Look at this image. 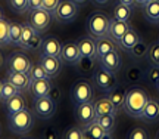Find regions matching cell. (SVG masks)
Here are the masks:
<instances>
[{
	"instance_id": "6da1fadb",
	"label": "cell",
	"mask_w": 159,
	"mask_h": 139,
	"mask_svg": "<svg viewBox=\"0 0 159 139\" xmlns=\"http://www.w3.org/2000/svg\"><path fill=\"white\" fill-rule=\"evenodd\" d=\"M149 96L146 90L139 86H133L125 92V102H124V111L130 117L134 118H142L144 107L148 104Z\"/></svg>"
},
{
	"instance_id": "7a4b0ae2",
	"label": "cell",
	"mask_w": 159,
	"mask_h": 139,
	"mask_svg": "<svg viewBox=\"0 0 159 139\" xmlns=\"http://www.w3.org/2000/svg\"><path fill=\"white\" fill-rule=\"evenodd\" d=\"M111 19L108 13L102 11H94L91 12L89 18H87V31L91 37L94 39H102L109 36V25H111Z\"/></svg>"
},
{
	"instance_id": "3957f363",
	"label": "cell",
	"mask_w": 159,
	"mask_h": 139,
	"mask_svg": "<svg viewBox=\"0 0 159 139\" xmlns=\"http://www.w3.org/2000/svg\"><path fill=\"white\" fill-rule=\"evenodd\" d=\"M34 126V117L28 108L9 114V129L13 133L18 135H27Z\"/></svg>"
},
{
	"instance_id": "277c9868",
	"label": "cell",
	"mask_w": 159,
	"mask_h": 139,
	"mask_svg": "<svg viewBox=\"0 0 159 139\" xmlns=\"http://www.w3.org/2000/svg\"><path fill=\"white\" fill-rule=\"evenodd\" d=\"M80 12V5H77L74 0H61L57 9L53 13V19L59 24L74 22Z\"/></svg>"
},
{
	"instance_id": "5b68a950",
	"label": "cell",
	"mask_w": 159,
	"mask_h": 139,
	"mask_svg": "<svg viewBox=\"0 0 159 139\" xmlns=\"http://www.w3.org/2000/svg\"><path fill=\"white\" fill-rule=\"evenodd\" d=\"M33 28L37 33H46L47 28L50 27L52 21H53V15L50 12H47L46 9L40 7V9H34V11H28V19H27Z\"/></svg>"
},
{
	"instance_id": "8992f818",
	"label": "cell",
	"mask_w": 159,
	"mask_h": 139,
	"mask_svg": "<svg viewBox=\"0 0 159 139\" xmlns=\"http://www.w3.org/2000/svg\"><path fill=\"white\" fill-rule=\"evenodd\" d=\"M93 95H94L93 84L87 80H80L71 87V101L74 102V105L90 102L93 99Z\"/></svg>"
},
{
	"instance_id": "52a82bcc",
	"label": "cell",
	"mask_w": 159,
	"mask_h": 139,
	"mask_svg": "<svg viewBox=\"0 0 159 139\" xmlns=\"http://www.w3.org/2000/svg\"><path fill=\"white\" fill-rule=\"evenodd\" d=\"M93 81L100 90H105V92H109L111 89L116 87V84H118V79L115 77V73L106 70L102 65L94 68V71H93Z\"/></svg>"
},
{
	"instance_id": "ba28073f",
	"label": "cell",
	"mask_w": 159,
	"mask_h": 139,
	"mask_svg": "<svg viewBox=\"0 0 159 139\" xmlns=\"http://www.w3.org/2000/svg\"><path fill=\"white\" fill-rule=\"evenodd\" d=\"M56 111V102L50 96H43V98L34 99V113L39 118L47 120L55 116Z\"/></svg>"
},
{
	"instance_id": "9c48e42d",
	"label": "cell",
	"mask_w": 159,
	"mask_h": 139,
	"mask_svg": "<svg viewBox=\"0 0 159 139\" xmlns=\"http://www.w3.org/2000/svg\"><path fill=\"white\" fill-rule=\"evenodd\" d=\"M75 117H77L78 123L83 127L91 124L93 122H96L97 113H96V108H94V102L90 101V102L75 105Z\"/></svg>"
},
{
	"instance_id": "30bf717a",
	"label": "cell",
	"mask_w": 159,
	"mask_h": 139,
	"mask_svg": "<svg viewBox=\"0 0 159 139\" xmlns=\"http://www.w3.org/2000/svg\"><path fill=\"white\" fill-rule=\"evenodd\" d=\"M6 67L7 71H22L28 73L31 68V61L27 58V55L21 52H12L6 59Z\"/></svg>"
},
{
	"instance_id": "8fae6325",
	"label": "cell",
	"mask_w": 159,
	"mask_h": 139,
	"mask_svg": "<svg viewBox=\"0 0 159 139\" xmlns=\"http://www.w3.org/2000/svg\"><path fill=\"white\" fill-rule=\"evenodd\" d=\"M6 80H9L16 87L19 92L24 90H30L31 86V75L30 73H22V71H7V77Z\"/></svg>"
},
{
	"instance_id": "7c38bea8",
	"label": "cell",
	"mask_w": 159,
	"mask_h": 139,
	"mask_svg": "<svg viewBox=\"0 0 159 139\" xmlns=\"http://www.w3.org/2000/svg\"><path fill=\"white\" fill-rule=\"evenodd\" d=\"M62 50V41L55 36H47L43 37L41 46H40V53L41 55H50V56H61Z\"/></svg>"
},
{
	"instance_id": "4fadbf2b",
	"label": "cell",
	"mask_w": 159,
	"mask_h": 139,
	"mask_svg": "<svg viewBox=\"0 0 159 139\" xmlns=\"http://www.w3.org/2000/svg\"><path fill=\"white\" fill-rule=\"evenodd\" d=\"M52 79H37V80H31V86H30V92L33 95V98H43V96H49V92L52 90Z\"/></svg>"
},
{
	"instance_id": "5bb4252c",
	"label": "cell",
	"mask_w": 159,
	"mask_h": 139,
	"mask_svg": "<svg viewBox=\"0 0 159 139\" xmlns=\"http://www.w3.org/2000/svg\"><path fill=\"white\" fill-rule=\"evenodd\" d=\"M81 53H80L78 45L77 40L75 41H65L62 45V50H61V58L63 62H68V64H75L80 59Z\"/></svg>"
},
{
	"instance_id": "9a60e30c",
	"label": "cell",
	"mask_w": 159,
	"mask_h": 139,
	"mask_svg": "<svg viewBox=\"0 0 159 139\" xmlns=\"http://www.w3.org/2000/svg\"><path fill=\"white\" fill-rule=\"evenodd\" d=\"M100 61V65L105 67L106 70L112 71V73H118L121 67H122V59H121V55H119L118 49H115L112 52L106 53L103 58L99 59Z\"/></svg>"
},
{
	"instance_id": "2e32d148",
	"label": "cell",
	"mask_w": 159,
	"mask_h": 139,
	"mask_svg": "<svg viewBox=\"0 0 159 139\" xmlns=\"http://www.w3.org/2000/svg\"><path fill=\"white\" fill-rule=\"evenodd\" d=\"M40 64L43 65V68L47 71V74L50 77H55L62 68V58L61 56H50V55H41Z\"/></svg>"
},
{
	"instance_id": "e0dca14e",
	"label": "cell",
	"mask_w": 159,
	"mask_h": 139,
	"mask_svg": "<svg viewBox=\"0 0 159 139\" xmlns=\"http://www.w3.org/2000/svg\"><path fill=\"white\" fill-rule=\"evenodd\" d=\"M77 45H78L81 56L96 58V39L94 37H91V36H81L80 39H77Z\"/></svg>"
},
{
	"instance_id": "ac0fdd59",
	"label": "cell",
	"mask_w": 159,
	"mask_h": 139,
	"mask_svg": "<svg viewBox=\"0 0 159 139\" xmlns=\"http://www.w3.org/2000/svg\"><path fill=\"white\" fill-rule=\"evenodd\" d=\"M118 41L114 40L111 36L102 37V39H97L96 40V59L103 58L106 53L112 52L115 49H118Z\"/></svg>"
},
{
	"instance_id": "d6986e66",
	"label": "cell",
	"mask_w": 159,
	"mask_h": 139,
	"mask_svg": "<svg viewBox=\"0 0 159 139\" xmlns=\"http://www.w3.org/2000/svg\"><path fill=\"white\" fill-rule=\"evenodd\" d=\"M130 30V24L127 21H119L112 18L111 19V25H109V36L119 43V40L124 37V34Z\"/></svg>"
},
{
	"instance_id": "ffe728a7",
	"label": "cell",
	"mask_w": 159,
	"mask_h": 139,
	"mask_svg": "<svg viewBox=\"0 0 159 139\" xmlns=\"http://www.w3.org/2000/svg\"><path fill=\"white\" fill-rule=\"evenodd\" d=\"M94 108H96L97 116H100V114H112V116H116L118 114L116 107L112 104V101L109 99L108 95L97 99L96 102H94Z\"/></svg>"
},
{
	"instance_id": "44dd1931",
	"label": "cell",
	"mask_w": 159,
	"mask_h": 139,
	"mask_svg": "<svg viewBox=\"0 0 159 139\" xmlns=\"http://www.w3.org/2000/svg\"><path fill=\"white\" fill-rule=\"evenodd\" d=\"M142 118L149 120V122H158L159 120V99L149 98L148 104L144 107V111H143Z\"/></svg>"
},
{
	"instance_id": "7402d4cb",
	"label": "cell",
	"mask_w": 159,
	"mask_h": 139,
	"mask_svg": "<svg viewBox=\"0 0 159 139\" xmlns=\"http://www.w3.org/2000/svg\"><path fill=\"white\" fill-rule=\"evenodd\" d=\"M144 18L149 22L156 24L159 21V0H148L146 5L143 6Z\"/></svg>"
},
{
	"instance_id": "603a6c76",
	"label": "cell",
	"mask_w": 159,
	"mask_h": 139,
	"mask_svg": "<svg viewBox=\"0 0 159 139\" xmlns=\"http://www.w3.org/2000/svg\"><path fill=\"white\" fill-rule=\"evenodd\" d=\"M84 132H85V138H91V139H108V138H112V135H109L105 129L99 124V123L93 122L91 124L85 126L84 127Z\"/></svg>"
},
{
	"instance_id": "cb8c5ba5",
	"label": "cell",
	"mask_w": 159,
	"mask_h": 139,
	"mask_svg": "<svg viewBox=\"0 0 159 139\" xmlns=\"http://www.w3.org/2000/svg\"><path fill=\"white\" fill-rule=\"evenodd\" d=\"M5 107H6L7 114H13V113H18V111L27 108V102H25L24 96L21 95V92H19V93H16V95H13L11 99H7L5 102Z\"/></svg>"
},
{
	"instance_id": "d4e9b609",
	"label": "cell",
	"mask_w": 159,
	"mask_h": 139,
	"mask_svg": "<svg viewBox=\"0 0 159 139\" xmlns=\"http://www.w3.org/2000/svg\"><path fill=\"white\" fill-rule=\"evenodd\" d=\"M140 40H142V37L139 36V33H137L133 27H130V30H128L124 34V37L119 40V46H122L125 50H130V49H133Z\"/></svg>"
},
{
	"instance_id": "484cf974",
	"label": "cell",
	"mask_w": 159,
	"mask_h": 139,
	"mask_svg": "<svg viewBox=\"0 0 159 139\" xmlns=\"http://www.w3.org/2000/svg\"><path fill=\"white\" fill-rule=\"evenodd\" d=\"M96 58H90V56H80V59L75 62V68L80 74H90L96 68Z\"/></svg>"
},
{
	"instance_id": "4316f807",
	"label": "cell",
	"mask_w": 159,
	"mask_h": 139,
	"mask_svg": "<svg viewBox=\"0 0 159 139\" xmlns=\"http://www.w3.org/2000/svg\"><path fill=\"white\" fill-rule=\"evenodd\" d=\"M124 77L125 80L130 81V83H137V81L142 80L143 77H146V73L137 65H128L127 70H125Z\"/></svg>"
},
{
	"instance_id": "83f0119b",
	"label": "cell",
	"mask_w": 159,
	"mask_h": 139,
	"mask_svg": "<svg viewBox=\"0 0 159 139\" xmlns=\"http://www.w3.org/2000/svg\"><path fill=\"white\" fill-rule=\"evenodd\" d=\"M115 117L116 116H112V114H100L96 117V123H99L109 135H112L115 130V126H116Z\"/></svg>"
},
{
	"instance_id": "f1b7e54d",
	"label": "cell",
	"mask_w": 159,
	"mask_h": 139,
	"mask_svg": "<svg viewBox=\"0 0 159 139\" xmlns=\"http://www.w3.org/2000/svg\"><path fill=\"white\" fill-rule=\"evenodd\" d=\"M109 99L112 101V104L116 107V110H124V102H125V92L119 87H114L108 92Z\"/></svg>"
},
{
	"instance_id": "f546056e",
	"label": "cell",
	"mask_w": 159,
	"mask_h": 139,
	"mask_svg": "<svg viewBox=\"0 0 159 139\" xmlns=\"http://www.w3.org/2000/svg\"><path fill=\"white\" fill-rule=\"evenodd\" d=\"M133 15V7L127 5H122V3H116L114 7V18L115 19H119V21H127L131 18Z\"/></svg>"
},
{
	"instance_id": "4dcf8cb0",
	"label": "cell",
	"mask_w": 159,
	"mask_h": 139,
	"mask_svg": "<svg viewBox=\"0 0 159 139\" xmlns=\"http://www.w3.org/2000/svg\"><path fill=\"white\" fill-rule=\"evenodd\" d=\"M130 52V56L133 59H136V61H142V59L148 58V52H149V46L144 43L143 40H140L139 43H137L136 46L133 47V49H130L128 50Z\"/></svg>"
},
{
	"instance_id": "1f68e13d",
	"label": "cell",
	"mask_w": 159,
	"mask_h": 139,
	"mask_svg": "<svg viewBox=\"0 0 159 139\" xmlns=\"http://www.w3.org/2000/svg\"><path fill=\"white\" fill-rule=\"evenodd\" d=\"M35 33V30L33 28V25L27 21V22L22 24V33H21V39H19V43L18 46L22 47V49H27V45H28L30 39L33 37V34Z\"/></svg>"
},
{
	"instance_id": "d6a6232c",
	"label": "cell",
	"mask_w": 159,
	"mask_h": 139,
	"mask_svg": "<svg viewBox=\"0 0 159 139\" xmlns=\"http://www.w3.org/2000/svg\"><path fill=\"white\" fill-rule=\"evenodd\" d=\"M19 93L16 87L12 84L9 80H5L3 81V84H2V90H0V101L2 102H6L7 99H11L13 95H16Z\"/></svg>"
},
{
	"instance_id": "836d02e7",
	"label": "cell",
	"mask_w": 159,
	"mask_h": 139,
	"mask_svg": "<svg viewBox=\"0 0 159 139\" xmlns=\"http://www.w3.org/2000/svg\"><path fill=\"white\" fill-rule=\"evenodd\" d=\"M9 21L5 17L0 18V47H5L11 45L9 40Z\"/></svg>"
},
{
	"instance_id": "e575fe53",
	"label": "cell",
	"mask_w": 159,
	"mask_h": 139,
	"mask_svg": "<svg viewBox=\"0 0 159 139\" xmlns=\"http://www.w3.org/2000/svg\"><path fill=\"white\" fill-rule=\"evenodd\" d=\"M21 33H22V24L19 22L9 24V40H11V45L18 46L19 39H21Z\"/></svg>"
},
{
	"instance_id": "d590c367",
	"label": "cell",
	"mask_w": 159,
	"mask_h": 139,
	"mask_svg": "<svg viewBox=\"0 0 159 139\" xmlns=\"http://www.w3.org/2000/svg\"><path fill=\"white\" fill-rule=\"evenodd\" d=\"M63 139H85L84 127H78V126H71L62 133Z\"/></svg>"
},
{
	"instance_id": "8d00e7d4",
	"label": "cell",
	"mask_w": 159,
	"mask_h": 139,
	"mask_svg": "<svg viewBox=\"0 0 159 139\" xmlns=\"http://www.w3.org/2000/svg\"><path fill=\"white\" fill-rule=\"evenodd\" d=\"M28 73H30V75H31V80H37V79H52L40 62L31 65V68H30Z\"/></svg>"
},
{
	"instance_id": "74e56055",
	"label": "cell",
	"mask_w": 159,
	"mask_h": 139,
	"mask_svg": "<svg viewBox=\"0 0 159 139\" xmlns=\"http://www.w3.org/2000/svg\"><path fill=\"white\" fill-rule=\"evenodd\" d=\"M146 80L152 86H159V65H150L146 70Z\"/></svg>"
},
{
	"instance_id": "f35d334b",
	"label": "cell",
	"mask_w": 159,
	"mask_h": 139,
	"mask_svg": "<svg viewBox=\"0 0 159 139\" xmlns=\"http://www.w3.org/2000/svg\"><path fill=\"white\" fill-rule=\"evenodd\" d=\"M7 3L15 13H25L28 11V0H7Z\"/></svg>"
},
{
	"instance_id": "ab89813d",
	"label": "cell",
	"mask_w": 159,
	"mask_h": 139,
	"mask_svg": "<svg viewBox=\"0 0 159 139\" xmlns=\"http://www.w3.org/2000/svg\"><path fill=\"white\" fill-rule=\"evenodd\" d=\"M148 59L150 61V64L159 65V41H155L149 46Z\"/></svg>"
},
{
	"instance_id": "60d3db41",
	"label": "cell",
	"mask_w": 159,
	"mask_h": 139,
	"mask_svg": "<svg viewBox=\"0 0 159 139\" xmlns=\"http://www.w3.org/2000/svg\"><path fill=\"white\" fill-rule=\"evenodd\" d=\"M41 41H43V37H41V33H37L35 31L33 37L30 39L28 45H27V49L25 50H39L40 46H41Z\"/></svg>"
},
{
	"instance_id": "b9f144b4",
	"label": "cell",
	"mask_w": 159,
	"mask_h": 139,
	"mask_svg": "<svg viewBox=\"0 0 159 139\" xmlns=\"http://www.w3.org/2000/svg\"><path fill=\"white\" fill-rule=\"evenodd\" d=\"M128 138L130 139H146L148 138V132L143 127H134L128 132Z\"/></svg>"
},
{
	"instance_id": "7bdbcfd3",
	"label": "cell",
	"mask_w": 159,
	"mask_h": 139,
	"mask_svg": "<svg viewBox=\"0 0 159 139\" xmlns=\"http://www.w3.org/2000/svg\"><path fill=\"white\" fill-rule=\"evenodd\" d=\"M59 3H61V0H43V9H46L47 12H50L53 15L55 11L57 9Z\"/></svg>"
},
{
	"instance_id": "ee69618b",
	"label": "cell",
	"mask_w": 159,
	"mask_h": 139,
	"mask_svg": "<svg viewBox=\"0 0 159 139\" xmlns=\"http://www.w3.org/2000/svg\"><path fill=\"white\" fill-rule=\"evenodd\" d=\"M43 7V0H28V11Z\"/></svg>"
},
{
	"instance_id": "f6af8a7d",
	"label": "cell",
	"mask_w": 159,
	"mask_h": 139,
	"mask_svg": "<svg viewBox=\"0 0 159 139\" xmlns=\"http://www.w3.org/2000/svg\"><path fill=\"white\" fill-rule=\"evenodd\" d=\"M49 96H50L55 102H57V101L61 99V90H59L56 86H53V87H52V90L49 92Z\"/></svg>"
},
{
	"instance_id": "bcb514c9",
	"label": "cell",
	"mask_w": 159,
	"mask_h": 139,
	"mask_svg": "<svg viewBox=\"0 0 159 139\" xmlns=\"http://www.w3.org/2000/svg\"><path fill=\"white\" fill-rule=\"evenodd\" d=\"M57 136H61V135L57 133L55 129H47L44 133H43V138H49V139H55V138H57Z\"/></svg>"
},
{
	"instance_id": "7dc6e473",
	"label": "cell",
	"mask_w": 159,
	"mask_h": 139,
	"mask_svg": "<svg viewBox=\"0 0 159 139\" xmlns=\"http://www.w3.org/2000/svg\"><path fill=\"white\" fill-rule=\"evenodd\" d=\"M118 2H119V3H122V5L131 6V7H133L134 5H137V3H136V0H118Z\"/></svg>"
},
{
	"instance_id": "c3c4849f",
	"label": "cell",
	"mask_w": 159,
	"mask_h": 139,
	"mask_svg": "<svg viewBox=\"0 0 159 139\" xmlns=\"http://www.w3.org/2000/svg\"><path fill=\"white\" fill-rule=\"evenodd\" d=\"M91 2L97 6H105V5H108V3H111V0H91Z\"/></svg>"
},
{
	"instance_id": "681fc988",
	"label": "cell",
	"mask_w": 159,
	"mask_h": 139,
	"mask_svg": "<svg viewBox=\"0 0 159 139\" xmlns=\"http://www.w3.org/2000/svg\"><path fill=\"white\" fill-rule=\"evenodd\" d=\"M146 2H148V0H136V3H137L139 6H142V7L146 5Z\"/></svg>"
},
{
	"instance_id": "f907efd6",
	"label": "cell",
	"mask_w": 159,
	"mask_h": 139,
	"mask_svg": "<svg viewBox=\"0 0 159 139\" xmlns=\"http://www.w3.org/2000/svg\"><path fill=\"white\" fill-rule=\"evenodd\" d=\"M74 2H75V3H77V5H80V6H81V5H85V3H87L89 0H74Z\"/></svg>"
},
{
	"instance_id": "816d5d0a",
	"label": "cell",
	"mask_w": 159,
	"mask_h": 139,
	"mask_svg": "<svg viewBox=\"0 0 159 139\" xmlns=\"http://www.w3.org/2000/svg\"><path fill=\"white\" fill-rule=\"evenodd\" d=\"M2 65H3V56H2V52H0V68H2Z\"/></svg>"
},
{
	"instance_id": "f5cc1de1",
	"label": "cell",
	"mask_w": 159,
	"mask_h": 139,
	"mask_svg": "<svg viewBox=\"0 0 159 139\" xmlns=\"http://www.w3.org/2000/svg\"><path fill=\"white\" fill-rule=\"evenodd\" d=\"M0 18H3V11L0 9Z\"/></svg>"
},
{
	"instance_id": "db71d44e",
	"label": "cell",
	"mask_w": 159,
	"mask_h": 139,
	"mask_svg": "<svg viewBox=\"0 0 159 139\" xmlns=\"http://www.w3.org/2000/svg\"><path fill=\"white\" fill-rule=\"evenodd\" d=\"M2 84H3V81L0 80V90H2Z\"/></svg>"
},
{
	"instance_id": "11a10c76",
	"label": "cell",
	"mask_w": 159,
	"mask_h": 139,
	"mask_svg": "<svg viewBox=\"0 0 159 139\" xmlns=\"http://www.w3.org/2000/svg\"><path fill=\"white\" fill-rule=\"evenodd\" d=\"M156 138H158V139H159V133H158V136H156Z\"/></svg>"
},
{
	"instance_id": "9f6ffc18",
	"label": "cell",
	"mask_w": 159,
	"mask_h": 139,
	"mask_svg": "<svg viewBox=\"0 0 159 139\" xmlns=\"http://www.w3.org/2000/svg\"><path fill=\"white\" fill-rule=\"evenodd\" d=\"M156 24H158V25H159V21H158V22H156Z\"/></svg>"
},
{
	"instance_id": "6f0895ef",
	"label": "cell",
	"mask_w": 159,
	"mask_h": 139,
	"mask_svg": "<svg viewBox=\"0 0 159 139\" xmlns=\"http://www.w3.org/2000/svg\"><path fill=\"white\" fill-rule=\"evenodd\" d=\"M158 87H159V86H158Z\"/></svg>"
}]
</instances>
